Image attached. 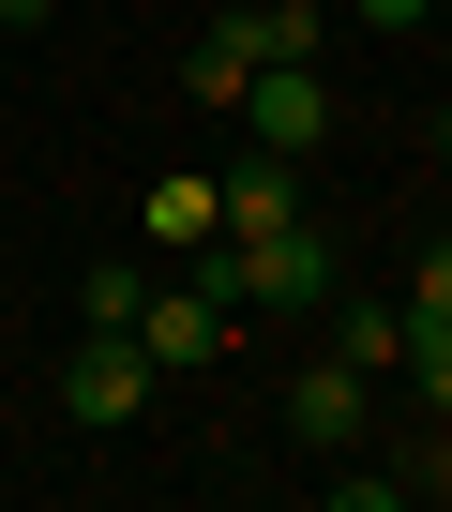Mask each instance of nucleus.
I'll use <instances>...</instances> for the list:
<instances>
[{
    "label": "nucleus",
    "mask_w": 452,
    "mask_h": 512,
    "mask_svg": "<svg viewBox=\"0 0 452 512\" xmlns=\"http://www.w3.org/2000/svg\"><path fill=\"white\" fill-rule=\"evenodd\" d=\"M211 287L242 302V317H317V302H332V241H317L302 211H272V226H226Z\"/></svg>",
    "instance_id": "obj_1"
},
{
    "label": "nucleus",
    "mask_w": 452,
    "mask_h": 512,
    "mask_svg": "<svg viewBox=\"0 0 452 512\" xmlns=\"http://www.w3.org/2000/svg\"><path fill=\"white\" fill-rule=\"evenodd\" d=\"M151 377H166V362H151L136 332H91V347L61 362V422H91V437H106V422H136V407H151Z\"/></svg>",
    "instance_id": "obj_2"
},
{
    "label": "nucleus",
    "mask_w": 452,
    "mask_h": 512,
    "mask_svg": "<svg viewBox=\"0 0 452 512\" xmlns=\"http://www.w3.org/2000/svg\"><path fill=\"white\" fill-rule=\"evenodd\" d=\"M226 121H257V151H287V166H302V151L332 136V91H317V61H257Z\"/></svg>",
    "instance_id": "obj_3"
},
{
    "label": "nucleus",
    "mask_w": 452,
    "mask_h": 512,
    "mask_svg": "<svg viewBox=\"0 0 452 512\" xmlns=\"http://www.w3.org/2000/svg\"><path fill=\"white\" fill-rule=\"evenodd\" d=\"M362 407H377L362 362H302V377H287V437H302V452H362Z\"/></svg>",
    "instance_id": "obj_4"
},
{
    "label": "nucleus",
    "mask_w": 452,
    "mask_h": 512,
    "mask_svg": "<svg viewBox=\"0 0 452 512\" xmlns=\"http://www.w3.org/2000/svg\"><path fill=\"white\" fill-rule=\"evenodd\" d=\"M226 317H242V302H226V287H211V272H196V287H166V302H151V317H136V347H151V362H166V377H181V362H211V347H226Z\"/></svg>",
    "instance_id": "obj_5"
},
{
    "label": "nucleus",
    "mask_w": 452,
    "mask_h": 512,
    "mask_svg": "<svg viewBox=\"0 0 452 512\" xmlns=\"http://www.w3.org/2000/svg\"><path fill=\"white\" fill-rule=\"evenodd\" d=\"M242 76H257V31H242V16H211V31L181 46V91H196V106H242Z\"/></svg>",
    "instance_id": "obj_6"
},
{
    "label": "nucleus",
    "mask_w": 452,
    "mask_h": 512,
    "mask_svg": "<svg viewBox=\"0 0 452 512\" xmlns=\"http://www.w3.org/2000/svg\"><path fill=\"white\" fill-rule=\"evenodd\" d=\"M317 317H332V362H362V377L407 362V302H317Z\"/></svg>",
    "instance_id": "obj_7"
},
{
    "label": "nucleus",
    "mask_w": 452,
    "mask_h": 512,
    "mask_svg": "<svg viewBox=\"0 0 452 512\" xmlns=\"http://www.w3.org/2000/svg\"><path fill=\"white\" fill-rule=\"evenodd\" d=\"M151 241H166V256L226 241V196H211V181H151Z\"/></svg>",
    "instance_id": "obj_8"
},
{
    "label": "nucleus",
    "mask_w": 452,
    "mask_h": 512,
    "mask_svg": "<svg viewBox=\"0 0 452 512\" xmlns=\"http://www.w3.org/2000/svg\"><path fill=\"white\" fill-rule=\"evenodd\" d=\"M76 317H91V332H136V317H151V272H136V256H106V272L76 287Z\"/></svg>",
    "instance_id": "obj_9"
},
{
    "label": "nucleus",
    "mask_w": 452,
    "mask_h": 512,
    "mask_svg": "<svg viewBox=\"0 0 452 512\" xmlns=\"http://www.w3.org/2000/svg\"><path fill=\"white\" fill-rule=\"evenodd\" d=\"M242 31H257V61H317V31H332V16H317V0H257Z\"/></svg>",
    "instance_id": "obj_10"
},
{
    "label": "nucleus",
    "mask_w": 452,
    "mask_h": 512,
    "mask_svg": "<svg viewBox=\"0 0 452 512\" xmlns=\"http://www.w3.org/2000/svg\"><path fill=\"white\" fill-rule=\"evenodd\" d=\"M392 377H407V392H422V407L452 422V332H407V362H392Z\"/></svg>",
    "instance_id": "obj_11"
},
{
    "label": "nucleus",
    "mask_w": 452,
    "mask_h": 512,
    "mask_svg": "<svg viewBox=\"0 0 452 512\" xmlns=\"http://www.w3.org/2000/svg\"><path fill=\"white\" fill-rule=\"evenodd\" d=\"M407 332H452V241H437L422 272H407Z\"/></svg>",
    "instance_id": "obj_12"
},
{
    "label": "nucleus",
    "mask_w": 452,
    "mask_h": 512,
    "mask_svg": "<svg viewBox=\"0 0 452 512\" xmlns=\"http://www.w3.org/2000/svg\"><path fill=\"white\" fill-rule=\"evenodd\" d=\"M347 16H362V31H422V16H437V0H347Z\"/></svg>",
    "instance_id": "obj_13"
},
{
    "label": "nucleus",
    "mask_w": 452,
    "mask_h": 512,
    "mask_svg": "<svg viewBox=\"0 0 452 512\" xmlns=\"http://www.w3.org/2000/svg\"><path fill=\"white\" fill-rule=\"evenodd\" d=\"M422 497H452V437H437V452H422Z\"/></svg>",
    "instance_id": "obj_14"
},
{
    "label": "nucleus",
    "mask_w": 452,
    "mask_h": 512,
    "mask_svg": "<svg viewBox=\"0 0 452 512\" xmlns=\"http://www.w3.org/2000/svg\"><path fill=\"white\" fill-rule=\"evenodd\" d=\"M0 16H16V31H31V16H46V0H0Z\"/></svg>",
    "instance_id": "obj_15"
}]
</instances>
